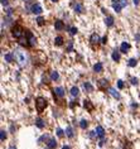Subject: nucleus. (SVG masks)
<instances>
[{
  "label": "nucleus",
  "mask_w": 140,
  "mask_h": 149,
  "mask_svg": "<svg viewBox=\"0 0 140 149\" xmlns=\"http://www.w3.org/2000/svg\"><path fill=\"white\" fill-rule=\"evenodd\" d=\"M75 105H77V102H71V107H75Z\"/></svg>",
  "instance_id": "nucleus-45"
},
{
  "label": "nucleus",
  "mask_w": 140,
  "mask_h": 149,
  "mask_svg": "<svg viewBox=\"0 0 140 149\" xmlns=\"http://www.w3.org/2000/svg\"><path fill=\"white\" fill-rule=\"evenodd\" d=\"M136 39H138V42H140V34H138V36H136Z\"/></svg>",
  "instance_id": "nucleus-47"
},
{
  "label": "nucleus",
  "mask_w": 140,
  "mask_h": 149,
  "mask_svg": "<svg viewBox=\"0 0 140 149\" xmlns=\"http://www.w3.org/2000/svg\"><path fill=\"white\" fill-rule=\"evenodd\" d=\"M35 126L39 129H43L46 126V121L43 120V119H37V120H35Z\"/></svg>",
  "instance_id": "nucleus-18"
},
{
  "label": "nucleus",
  "mask_w": 140,
  "mask_h": 149,
  "mask_svg": "<svg viewBox=\"0 0 140 149\" xmlns=\"http://www.w3.org/2000/svg\"><path fill=\"white\" fill-rule=\"evenodd\" d=\"M35 20H37V23H38V25H41V27L46 24V20H44V18H42V16H38Z\"/></svg>",
  "instance_id": "nucleus-29"
},
{
  "label": "nucleus",
  "mask_w": 140,
  "mask_h": 149,
  "mask_svg": "<svg viewBox=\"0 0 140 149\" xmlns=\"http://www.w3.org/2000/svg\"><path fill=\"white\" fill-rule=\"evenodd\" d=\"M98 89H101V90H106V87L109 86V81L106 80V78H102V80H98Z\"/></svg>",
  "instance_id": "nucleus-8"
},
{
  "label": "nucleus",
  "mask_w": 140,
  "mask_h": 149,
  "mask_svg": "<svg viewBox=\"0 0 140 149\" xmlns=\"http://www.w3.org/2000/svg\"><path fill=\"white\" fill-rule=\"evenodd\" d=\"M133 3H134V4H135V5H139L140 0H133Z\"/></svg>",
  "instance_id": "nucleus-43"
},
{
  "label": "nucleus",
  "mask_w": 140,
  "mask_h": 149,
  "mask_svg": "<svg viewBox=\"0 0 140 149\" xmlns=\"http://www.w3.org/2000/svg\"><path fill=\"white\" fill-rule=\"evenodd\" d=\"M102 70H104V66H102L101 62H97V63L93 66V71L95 72H102Z\"/></svg>",
  "instance_id": "nucleus-22"
},
{
  "label": "nucleus",
  "mask_w": 140,
  "mask_h": 149,
  "mask_svg": "<svg viewBox=\"0 0 140 149\" xmlns=\"http://www.w3.org/2000/svg\"><path fill=\"white\" fill-rule=\"evenodd\" d=\"M48 149H49V148H48Z\"/></svg>",
  "instance_id": "nucleus-49"
},
{
  "label": "nucleus",
  "mask_w": 140,
  "mask_h": 149,
  "mask_svg": "<svg viewBox=\"0 0 140 149\" xmlns=\"http://www.w3.org/2000/svg\"><path fill=\"white\" fill-rule=\"evenodd\" d=\"M52 1H53V3H57V1H58V0H52Z\"/></svg>",
  "instance_id": "nucleus-48"
},
{
  "label": "nucleus",
  "mask_w": 140,
  "mask_h": 149,
  "mask_svg": "<svg viewBox=\"0 0 140 149\" xmlns=\"http://www.w3.org/2000/svg\"><path fill=\"white\" fill-rule=\"evenodd\" d=\"M56 131H57V135H58L59 138H63V136H64V131H63L61 128H57Z\"/></svg>",
  "instance_id": "nucleus-32"
},
{
  "label": "nucleus",
  "mask_w": 140,
  "mask_h": 149,
  "mask_svg": "<svg viewBox=\"0 0 140 149\" xmlns=\"http://www.w3.org/2000/svg\"><path fill=\"white\" fill-rule=\"evenodd\" d=\"M54 28H56V30H63V29H64V23H63V20L57 19V20L54 21Z\"/></svg>",
  "instance_id": "nucleus-11"
},
{
  "label": "nucleus",
  "mask_w": 140,
  "mask_h": 149,
  "mask_svg": "<svg viewBox=\"0 0 140 149\" xmlns=\"http://www.w3.org/2000/svg\"><path fill=\"white\" fill-rule=\"evenodd\" d=\"M25 37H27V39H28V42H29V47H33L35 44V37L34 34L30 32V30H28V29H25Z\"/></svg>",
  "instance_id": "nucleus-4"
},
{
  "label": "nucleus",
  "mask_w": 140,
  "mask_h": 149,
  "mask_svg": "<svg viewBox=\"0 0 140 149\" xmlns=\"http://www.w3.org/2000/svg\"><path fill=\"white\" fill-rule=\"evenodd\" d=\"M83 89L86 90V91H88V92H92V91H93V86H92L91 82H85Z\"/></svg>",
  "instance_id": "nucleus-21"
},
{
  "label": "nucleus",
  "mask_w": 140,
  "mask_h": 149,
  "mask_svg": "<svg viewBox=\"0 0 140 149\" xmlns=\"http://www.w3.org/2000/svg\"><path fill=\"white\" fill-rule=\"evenodd\" d=\"M18 43L20 44L21 47H29V42H28V39H27V37H23L20 39H18Z\"/></svg>",
  "instance_id": "nucleus-17"
},
{
  "label": "nucleus",
  "mask_w": 140,
  "mask_h": 149,
  "mask_svg": "<svg viewBox=\"0 0 140 149\" xmlns=\"http://www.w3.org/2000/svg\"><path fill=\"white\" fill-rule=\"evenodd\" d=\"M121 5H122V8H125L127 5V1L126 0H121Z\"/></svg>",
  "instance_id": "nucleus-42"
},
{
  "label": "nucleus",
  "mask_w": 140,
  "mask_h": 149,
  "mask_svg": "<svg viewBox=\"0 0 140 149\" xmlns=\"http://www.w3.org/2000/svg\"><path fill=\"white\" fill-rule=\"evenodd\" d=\"M117 89H119V90H122V89H124V82H122L121 80L117 81Z\"/></svg>",
  "instance_id": "nucleus-35"
},
{
  "label": "nucleus",
  "mask_w": 140,
  "mask_h": 149,
  "mask_svg": "<svg viewBox=\"0 0 140 149\" xmlns=\"http://www.w3.org/2000/svg\"><path fill=\"white\" fill-rule=\"evenodd\" d=\"M136 63H138V61H136L135 58H130V59H129V62H127L129 67H135V66H136Z\"/></svg>",
  "instance_id": "nucleus-28"
},
{
  "label": "nucleus",
  "mask_w": 140,
  "mask_h": 149,
  "mask_svg": "<svg viewBox=\"0 0 140 149\" xmlns=\"http://www.w3.org/2000/svg\"><path fill=\"white\" fill-rule=\"evenodd\" d=\"M129 49H130V44H129V43H126V42L121 43V46H120V51H121L122 53H127Z\"/></svg>",
  "instance_id": "nucleus-13"
},
{
  "label": "nucleus",
  "mask_w": 140,
  "mask_h": 149,
  "mask_svg": "<svg viewBox=\"0 0 140 149\" xmlns=\"http://www.w3.org/2000/svg\"><path fill=\"white\" fill-rule=\"evenodd\" d=\"M44 139H48V135H42V136H41V138H39V139H38V142L41 143V142H43V140H44Z\"/></svg>",
  "instance_id": "nucleus-36"
},
{
  "label": "nucleus",
  "mask_w": 140,
  "mask_h": 149,
  "mask_svg": "<svg viewBox=\"0 0 140 149\" xmlns=\"http://www.w3.org/2000/svg\"><path fill=\"white\" fill-rule=\"evenodd\" d=\"M47 105H48V102H47V100L44 97H37L35 99V109H37L38 113H42L43 110L47 107Z\"/></svg>",
  "instance_id": "nucleus-1"
},
{
  "label": "nucleus",
  "mask_w": 140,
  "mask_h": 149,
  "mask_svg": "<svg viewBox=\"0 0 140 149\" xmlns=\"http://www.w3.org/2000/svg\"><path fill=\"white\" fill-rule=\"evenodd\" d=\"M95 131H96V134H97V136L101 139V140H105V130H104V128L101 126V125H98V126H96V129H95Z\"/></svg>",
  "instance_id": "nucleus-6"
},
{
  "label": "nucleus",
  "mask_w": 140,
  "mask_h": 149,
  "mask_svg": "<svg viewBox=\"0 0 140 149\" xmlns=\"http://www.w3.org/2000/svg\"><path fill=\"white\" fill-rule=\"evenodd\" d=\"M130 82H131V85H138L139 84V80L136 77H131L130 78Z\"/></svg>",
  "instance_id": "nucleus-34"
},
{
  "label": "nucleus",
  "mask_w": 140,
  "mask_h": 149,
  "mask_svg": "<svg viewBox=\"0 0 140 149\" xmlns=\"http://www.w3.org/2000/svg\"><path fill=\"white\" fill-rule=\"evenodd\" d=\"M112 8L115 9L116 13H120L121 9H122V5H121V0H112Z\"/></svg>",
  "instance_id": "nucleus-7"
},
{
  "label": "nucleus",
  "mask_w": 140,
  "mask_h": 149,
  "mask_svg": "<svg viewBox=\"0 0 140 149\" xmlns=\"http://www.w3.org/2000/svg\"><path fill=\"white\" fill-rule=\"evenodd\" d=\"M80 126H81V129H86L87 126H88V123H87V120H81L80 121Z\"/></svg>",
  "instance_id": "nucleus-30"
},
{
  "label": "nucleus",
  "mask_w": 140,
  "mask_h": 149,
  "mask_svg": "<svg viewBox=\"0 0 140 149\" xmlns=\"http://www.w3.org/2000/svg\"><path fill=\"white\" fill-rule=\"evenodd\" d=\"M62 149H71V148H70V147H68V145H63V147H62Z\"/></svg>",
  "instance_id": "nucleus-46"
},
{
  "label": "nucleus",
  "mask_w": 140,
  "mask_h": 149,
  "mask_svg": "<svg viewBox=\"0 0 140 149\" xmlns=\"http://www.w3.org/2000/svg\"><path fill=\"white\" fill-rule=\"evenodd\" d=\"M51 78L53 80V81H57L58 78H59V73L57 71H52V73H51Z\"/></svg>",
  "instance_id": "nucleus-27"
},
{
  "label": "nucleus",
  "mask_w": 140,
  "mask_h": 149,
  "mask_svg": "<svg viewBox=\"0 0 140 149\" xmlns=\"http://www.w3.org/2000/svg\"><path fill=\"white\" fill-rule=\"evenodd\" d=\"M90 136H91L92 139H95V138L97 136V134H96V131H95V130H93V131H91V133H90Z\"/></svg>",
  "instance_id": "nucleus-40"
},
{
  "label": "nucleus",
  "mask_w": 140,
  "mask_h": 149,
  "mask_svg": "<svg viewBox=\"0 0 140 149\" xmlns=\"http://www.w3.org/2000/svg\"><path fill=\"white\" fill-rule=\"evenodd\" d=\"M30 12H32L33 14H41L43 12V9H42V7H41V4L35 3V4H33V5L30 7Z\"/></svg>",
  "instance_id": "nucleus-5"
},
{
  "label": "nucleus",
  "mask_w": 140,
  "mask_h": 149,
  "mask_svg": "<svg viewBox=\"0 0 140 149\" xmlns=\"http://www.w3.org/2000/svg\"><path fill=\"white\" fill-rule=\"evenodd\" d=\"M54 95L58 96V97H63V96H64V89H63V87H57V89H54Z\"/></svg>",
  "instance_id": "nucleus-14"
},
{
  "label": "nucleus",
  "mask_w": 140,
  "mask_h": 149,
  "mask_svg": "<svg viewBox=\"0 0 140 149\" xmlns=\"http://www.w3.org/2000/svg\"><path fill=\"white\" fill-rule=\"evenodd\" d=\"M4 59L7 61L8 63H12V62L15 59L14 53H5V54H4Z\"/></svg>",
  "instance_id": "nucleus-12"
},
{
  "label": "nucleus",
  "mask_w": 140,
  "mask_h": 149,
  "mask_svg": "<svg viewBox=\"0 0 140 149\" xmlns=\"http://www.w3.org/2000/svg\"><path fill=\"white\" fill-rule=\"evenodd\" d=\"M109 93L111 95L112 97H115V99H117V100H120V93H119V91H116V89H114V87H109Z\"/></svg>",
  "instance_id": "nucleus-10"
},
{
  "label": "nucleus",
  "mask_w": 140,
  "mask_h": 149,
  "mask_svg": "<svg viewBox=\"0 0 140 149\" xmlns=\"http://www.w3.org/2000/svg\"><path fill=\"white\" fill-rule=\"evenodd\" d=\"M12 34H13L14 38L20 39V38H23V37L25 36V29H23L20 25H15V27L12 28Z\"/></svg>",
  "instance_id": "nucleus-2"
},
{
  "label": "nucleus",
  "mask_w": 140,
  "mask_h": 149,
  "mask_svg": "<svg viewBox=\"0 0 140 149\" xmlns=\"http://www.w3.org/2000/svg\"><path fill=\"white\" fill-rule=\"evenodd\" d=\"M111 57H112V59H114L115 62H119V61H120V53L117 52V51H114V52H112V54H111Z\"/></svg>",
  "instance_id": "nucleus-24"
},
{
  "label": "nucleus",
  "mask_w": 140,
  "mask_h": 149,
  "mask_svg": "<svg viewBox=\"0 0 140 149\" xmlns=\"http://www.w3.org/2000/svg\"><path fill=\"white\" fill-rule=\"evenodd\" d=\"M12 14H13V9H12V8H9V9H7V15H9V16H12Z\"/></svg>",
  "instance_id": "nucleus-38"
},
{
  "label": "nucleus",
  "mask_w": 140,
  "mask_h": 149,
  "mask_svg": "<svg viewBox=\"0 0 140 149\" xmlns=\"http://www.w3.org/2000/svg\"><path fill=\"white\" fill-rule=\"evenodd\" d=\"M8 4H9V0H1V5L3 7H8Z\"/></svg>",
  "instance_id": "nucleus-39"
},
{
  "label": "nucleus",
  "mask_w": 140,
  "mask_h": 149,
  "mask_svg": "<svg viewBox=\"0 0 140 149\" xmlns=\"http://www.w3.org/2000/svg\"><path fill=\"white\" fill-rule=\"evenodd\" d=\"M106 42H107V37H104V38H101V43H102V44H106Z\"/></svg>",
  "instance_id": "nucleus-41"
},
{
  "label": "nucleus",
  "mask_w": 140,
  "mask_h": 149,
  "mask_svg": "<svg viewBox=\"0 0 140 149\" xmlns=\"http://www.w3.org/2000/svg\"><path fill=\"white\" fill-rule=\"evenodd\" d=\"M14 56H15V59L18 61V63L20 64V66H25V64H27V57H25V54H24L21 51L15 49Z\"/></svg>",
  "instance_id": "nucleus-3"
},
{
  "label": "nucleus",
  "mask_w": 140,
  "mask_h": 149,
  "mask_svg": "<svg viewBox=\"0 0 140 149\" xmlns=\"http://www.w3.org/2000/svg\"><path fill=\"white\" fill-rule=\"evenodd\" d=\"M71 95H72L73 97H77L78 95H80V90H78V87L73 86V87L71 89Z\"/></svg>",
  "instance_id": "nucleus-23"
},
{
  "label": "nucleus",
  "mask_w": 140,
  "mask_h": 149,
  "mask_svg": "<svg viewBox=\"0 0 140 149\" xmlns=\"http://www.w3.org/2000/svg\"><path fill=\"white\" fill-rule=\"evenodd\" d=\"M9 149H16V147H15L14 144H12V145H10V147H9Z\"/></svg>",
  "instance_id": "nucleus-44"
},
{
  "label": "nucleus",
  "mask_w": 140,
  "mask_h": 149,
  "mask_svg": "<svg viewBox=\"0 0 140 149\" xmlns=\"http://www.w3.org/2000/svg\"><path fill=\"white\" fill-rule=\"evenodd\" d=\"M100 41H101V38H100L96 33H92L91 37H90V42H91L92 44H95V43H98Z\"/></svg>",
  "instance_id": "nucleus-15"
},
{
  "label": "nucleus",
  "mask_w": 140,
  "mask_h": 149,
  "mask_svg": "<svg viewBox=\"0 0 140 149\" xmlns=\"http://www.w3.org/2000/svg\"><path fill=\"white\" fill-rule=\"evenodd\" d=\"M54 44H56V46H58V47H61V46H62L63 44V38L62 37H56V39H54Z\"/></svg>",
  "instance_id": "nucleus-25"
},
{
  "label": "nucleus",
  "mask_w": 140,
  "mask_h": 149,
  "mask_svg": "<svg viewBox=\"0 0 140 149\" xmlns=\"http://www.w3.org/2000/svg\"><path fill=\"white\" fill-rule=\"evenodd\" d=\"M0 139H1V142H5V139H7V133H5V130H1V131H0Z\"/></svg>",
  "instance_id": "nucleus-31"
},
{
  "label": "nucleus",
  "mask_w": 140,
  "mask_h": 149,
  "mask_svg": "<svg viewBox=\"0 0 140 149\" xmlns=\"http://www.w3.org/2000/svg\"><path fill=\"white\" fill-rule=\"evenodd\" d=\"M47 147H48L49 149H54L57 147V142L56 139H49L48 142H47Z\"/></svg>",
  "instance_id": "nucleus-20"
},
{
  "label": "nucleus",
  "mask_w": 140,
  "mask_h": 149,
  "mask_svg": "<svg viewBox=\"0 0 140 149\" xmlns=\"http://www.w3.org/2000/svg\"><path fill=\"white\" fill-rule=\"evenodd\" d=\"M66 135L68 138H73V129H72V126H68L66 129Z\"/></svg>",
  "instance_id": "nucleus-26"
},
{
  "label": "nucleus",
  "mask_w": 140,
  "mask_h": 149,
  "mask_svg": "<svg viewBox=\"0 0 140 149\" xmlns=\"http://www.w3.org/2000/svg\"><path fill=\"white\" fill-rule=\"evenodd\" d=\"M72 48H73V42H70V43H68V47H67V51H68V52H71V51H72Z\"/></svg>",
  "instance_id": "nucleus-37"
},
{
  "label": "nucleus",
  "mask_w": 140,
  "mask_h": 149,
  "mask_svg": "<svg viewBox=\"0 0 140 149\" xmlns=\"http://www.w3.org/2000/svg\"><path fill=\"white\" fill-rule=\"evenodd\" d=\"M83 106H85V109H87L88 111H92V110H93V105H92V102L90 101V100H85Z\"/></svg>",
  "instance_id": "nucleus-16"
},
{
  "label": "nucleus",
  "mask_w": 140,
  "mask_h": 149,
  "mask_svg": "<svg viewBox=\"0 0 140 149\" xmlns=\"http://www.w3.org/2000/svg\"><path fill=\"white\" fill-rule=\"evenodd\" d=\"M105 24L107 25V27H112V25H114V16H111V15L106 16L105 18Z\"/></svg>",
  "instance_id": "nucleus-19"
},
{
  "label": "nucleus",
  "mask_w": 140,
  "mask_h": 149,
  "mask_svg": "<svg viewBox=\"0 0 140 149\" xmlns=\"http://www.w3.org/2000/svg\"><path fill=\"white\" fill-rule=\"evenodd\" d=\"M73 9H75V12L78 13V14H82L85 12V8L82 4H80V3H76V4H73Z\"/></svg>",
  "instance_id": "nucleus-9"
},
{
  "label": "nucleus",
  "mask_w": 140,
  "mask_h": 149,
  "mask_svg": "<svg viewBox=\"0 0 140 149\" xmlns=\"http://www.w3.org/2000/svg\"><path fill=\"white\" fill-rule=\"evenodd\" d=\"M78 29L76 28V27H72V28H70V34H72V36H75V34H77Z\"/></svg>",
  "instance_id": "nucleus-33"
}]
</instances>
